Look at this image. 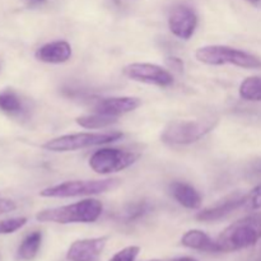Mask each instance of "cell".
I'll return each instance as SVG.
<instances>
[{
  "instance_id": "22",
  "label": "cell",
  "mask_w": 261,
  "mask_h": 261,
  "mask_svg": "<svg viewBox=\"0 0 261 261\" xmlns=\"http://www.w3.org/2000/svg\"><path fill=\"white\" fill-rule=\"evenodd\" d=\"M27 223L25 217H17V218H9L0 221V234L14 233L15 231L20 229Z\"/></svg>"
},
{
  "instance_id": "23",
  "label": "cell",
  "mask_w": 261,
  "mask_h": 261,
  "mask_svg": "<svg viewBox=\"0 0 261 261\" xmlns=\"http://www.w3.org/2000/svg\"><path fill=\"white\" fill-rule=\"evenodd\" d=\"M140 252L139 246H127L125 249L120 250L119 252L114 255L110 261H135L137 256Z\"/></svg>"
},
{
  "instance_id": "26",
  "label": "cell",
  "mask_w": 261,
  "mask_h": 261,
  "mask_svg": "<svg viewBox=\"0 0 261 261\" xmlns=\"http://www.w3.org/2000/svg\"><path fill=\"white\" fill-rule=\"evenodd\" d=\"M172 261H198V260L193 259V257H178V259H175Z\"/></svg>"
},
{
  "instance_id": "24",
  "label": "cell",
  "mask_w": 261,
  "mask_h": 261,
  "mask_svg": "<svg viewBox=\"0 0 261 261\" xmlns=\"http://www.w3.org/2000/svg\"><path fill=\"white\" fill-rule=\"evenodd\" d=\"M17 205L10 199H0V214L9 213V212L15 211Z\"/></svg>"
},
{
  "instance_id": "14",
  "label": "cell",
  "mask_w": 261,
  "mask_h": 261,
  "mask_svg": "<svg viewBox=\"0 0 261 261\" xmlns=\"http://www.w3.org/2000/svg\"><path fill=\"white\" fill-rule=\"evenodd\" d=\"M170 190L175 200L188 209H198L201 205V195L195 188L186 182L175 181L170 185Z\"/></svg>"
},
{
  "instance_id": "12",
  "label": "cell",
  "mask_w": 261,
  "mask_h": 261,
  "mask_svg": "<svg viewBox=\"0 0 261 261\" xmlns=\"http://www.w3.org/2000/svg\"><path fill=\"white\" fill-rule=\"evenodd\" d=\"M142 105L137 97H110V98L97 99L93 109L94 112L119 117L120 115L129 114Z\"/></svg>"
},
{
  "instance_id": "3",
  "label": "cell",
  "mask_w": 261,
  "mask_h": 261,
  "mask_svg": "<svg viewBox=\"0 0 261 261\" xmlns=\"http://www.w3.org/2000/svg\"><path fill=\"white\" fill-rule=\"evenodd\" d=\"M218 124V117L209 115L198 120H176L170 122L162 133V140L167 144L186 145L198 142Z\"/></svg>"
},
{
  "instance_id": "7",
  "label": "cell",
  "mask_w": 261,
  "mask_h": 261,
  "mask_svg": "<svg viewBox=\"0 0 261 261\" xmlns=\"http://www.w3.org/2000/svg\"><path fill=\"white\" fill-rule=\"evenodd\" d=\"M139 154L117 148H101L89 158V167L99 175L119 172L134 165Z\"/></svg>"
},
{
  "instance_id": "27",
  "label": "cell",
  "mask_w": 261,
  "mask_h": 261,
  "mask_svg": "<svg viewBox=\"0 0 261 261\" xmlns=\"http://www.w3.org/2000/svg\"><path fill=\"white\" fill-rule=\"evenodd\" d=\"M30 2H32V3H36V4H40V3H45L46 0H30Z\"/></svg>"
},
{
  "instance_id": "17",
  "label": "cell",
  "mask_w": 261,
  "mask_h": 261,
  "mask_svg": "<svg viewBox=\"0 0 261 261\" xmlns=\"http://www.w3.org/2000/svg\"><path fill=\"white\" fill-rule=\"evenodd\" d=\"M0 111L10 116H20L25 112V105L17 92L4 89L0 92Z\"/></svg>"
},
{
  "instance_id": "19",
  "label": "cell",
  "mask_w": 261,
  "mask_h": 261,
  "mask_svg": "<svg viewBox=\"0 0 261 261\" xmlns=\"http://www.w3.org/2000/svg\"><path fill=\"white\" fill-rule=\"evenodd\" d=\"M240 96L242 99L251 102H261V78L249 76L240 86Z\"/></svg>"
},
{
  "instance_id": "16",
  "label": "cell",
  "mask_w": 261,
  "mask_h": 261,
  "mask_svg": "<svg viewBox=\"0 0 261 261\" xmlns=\"http://www.w3.org/2000/svg\"><path fill=\"white\" fill-rule=\"evenodd\" d=\"M41 244H42V233L40 231H35L27 234L17 250V256H15L17 260L32 261L37 256Z\"/></svg>"
},
{
  "instance_id": "28",
  "label": "cell",
  "mask_w": 261,
  "mask_h": 261,
  "mask_svg": "<svg viewBox=\"0 0 261 261\" xmlns=\"http://www.w3.org/2000/svg\"><path fill=\"white\" fill-rule=\"evenodd\" d=\"M247 2H250L251 4H259L260 0H247Z\"/></svg>"
},
{
  "instance_id": "9",
  "label": "cell",
  "mask_w": 261,
  "mask_h": 261,
  "mask_svg": "<svg viewBox=\"0 0 261 261\" xmlns=\"http://www.w3.org/2000/svg\"><path fill=\"white\" fill-rule=\"evenodd\" d=\"M168 27L176 37L189 40L198 27V15L188 5H177L171 10Z\"/></svg>"
},
{
  "instance_id": "13",
  "label": "cell",
  "mask_w": 261,
  "mask_h": 261,
  "mask_svg": "<svg viewBox=\"0 0 261 261\" xmlns=\"http://www.w3.org/2000/svg\"><path fill=\"white\" fill-rule=\"evenodd\" d=\"M35 56L46 64L66 63L71 58V46L66 41H54L37 48Z\"/></svg>"
},
{
  "instance_id": "4",
  "label": "cell",
  "mask_w": 261,
  "mask_h": 261,
  "mask_svg": "<svg viewBox=\"0 0 261 261\" xmlns=\"http://www.w3.org/2000/svg\"><path fill=\"white\" fill-rule=\"evenodd\" d=\"M195 58L206 65H234L244 69H261V59L259 56L229 46H203L196 50Z\"/></svg>"
},
{
  "instance_id": "11",
  "label": "cell",
  "mask_w": 261,
  "mask_h": 261,
  "mask_svg": "<svg viewBox=\"0 0 261 261\" xmlns=\"http://www.w3.org/2000/svg\"><path fill=\"white\" fill-rule=\"evenodd\" d=\"M245 195L240 193H234L232 195L227 196L223 200L217 203L216 205H212L209 208L203 209L196 214V219L200 222H216L226 218L227 216L233 211L239 209L240 206L244 205Z\"/></svg>"
},
{
  "instance_id": "2",
  "label": "cell",
  "mask_w": 261,
  "mask_h": 261,
  "mask_svg": "<svg viewBox=\"0 0 261 261\" xmlns=\"http://www.w3.org/2000/svg\"><path fill=\"white\" fill-rule=\"evenodd\" d=\"M103 205L97 199H86L69 205L41 211L36 216L38 222L43 223H93L101 217Z\"/></svg>"
},
{
  "instance_id": "10",
  "label": "cell",
  "mask_w": 261,
  "mask_h": 261,
  "mask_svg": "<svg viewBox=\"0 0 261 261\" xmlns=\"http://www.w3.org/2000/svg\"><path fill=\"white\" fill-rule=\"evenodd\" d=\"M107 241V236L78 240L70 245L66 252V259L69 261H94L102 254Z\"/></svg>"
},
{
  "instance_id": "18",
  "label": "cell",
  "mask_w": 261,
  "mask_h": 261,
  "mask_svg": "<svg viewBox=\"0 0 261 261\" xmlns=\"http://www.w3.org/2000/svg\"><path fill=\"white\" fill-rule=\"evenodd\" d=\"M75 121L84 129H101V127H107L115 124L117 121V117L94 112L92 115H83V116L76 117Z\"/></svg>"
},
{
  "instance_id": "6",
  "label": "cell",
  "mask_w": 261,
  "mask_h": 261,
  "mask_svg": "<svg viewBox=\"0 0 261 261\" xmlns=\"http://www.w3.org/2000/svg\"><path fill=\"white\" fill-rule=\"evenodd\" d=\"M121 138L122 133L120 132L76 133V134L63 135V137L48 140L42 145V148L50 152H73V150L84 149V148L94 147V145L116 142Z\"/></svg>"
},
{
  "instance_id": "21",
  "label": "cell",
  "mask_w": 261,
  "mask_h": 261,
  "mask_svg": "<svg viewBox=\"0 0 261 261\" xmlns=\"http://www.w3.org/2000/svg\"><path fill=\"white\" fill-rule=\"evenodd\" d=\"M244 209L249 212H256L261 209V184L255 186L247 195H245Z\"/></svg>"
},
{
  "instance_id": "5",
  "label": "cell",
  "mask_w": 261,
  "mask_h": 261,
  "mask_svg": "<svg viewBox=\"0 0 261 261\" xmlns=\"http://www.w3.org/2000/svg\"><path fill=\"white\" fill-rule=\"evenodd\" d=\"M120 182H121L120 178L66 181L43 189L42 191H40V195L43 198H75V196L98 195L114 190L120 185Z\"/></svg>"
},
{
  "instance_id": "15",
  "label": "cell",
  "mask_w": 261,
  "mask_h": 261,
  "mask_svg": "<svg viewBox=\"0 0 261 261\" xmlns=\"http://www.w3.org/2000/svg\"><path fill=\"white\" fill-rule=\"evenodd\" d=\"M181 244L188 249L198 250V251L221 252L217 241H213L205 232L199 229H191L186 232L181 239Z\"/></svg>"
},
{
  "instance_id": "25",
  "label": "cell",
  "mask_w": 261,
  "mask_h": 261,
  "mask_svg": "<svg viewBox=\"0 0 261 261\" xmlns=\"http://www.w3.org/2000/svg\"><path fill=\"white\" fill-rule=\"evenodd\" d=\"M166 63H167V65L170 66V68L175 69V70L177 71H181L184 69V63L178 58H168Z\"/></svg>"
},
{
  "instance_id": "20",
  "label": "cell",
  "mask_w": 261,
  "mask_h": 261,
  "mask_svg": "<svg viewBox=\"0 0 261 261\" xmlns=\"http://www.w3.org/2000/svg\"><path fill=\"white\" fill-rule=\"evenodd\" d=\"M149 211L150 204L148 203V201H138V203L127 204V205L122 209L120 217H121V219H124L125 222H133L144 217L145 214L149 213Z\"/></svg>"
},
{
  "instance_id": "8",
  "label": "cell",
  "mask_w": 261,
  "mask_h": 261,
  "mask_svg": "<svg viewBox=\"0 0 261 261\" xmlns=\"http://www.w3.org/2000/svg\"><path fill=\"white\" fill-rule=\"evenodd\" d=\"M124 74L129 79L158 87H170L173 83L172 74L162 66L149 63L129 64L124 68Z\"/></svg>"
},
{
  "instance_id": "29",
  "label": "cell",
  "mask_w": 261,
  "mask_h": 261,
  "mask_svg": "<svg viewBox=\"0 0 261 261\" xmlns=\"http://www.w3.org/2000/svg\"><path fill=\"white\" fill-rule=\"evenodd\" d=\"M150 261H160V260H150Z\"/></svg>"
},
{
  "instance_id": "1",
  "label": "cell",
  "mask_w": 261,
  "mask_h": 261,
  "mask_svg": "<svg viewBox=\"0 0 261 261\" xmlns=\"http://www.w3.org/2000/svg\"><path fill=\"white\" fill-rule=\"evenodd\" d=\"M261 239V212L249 214L227 227L217 239L221 252H233L256 245Z\"/></svg>"
}]
</instances>
